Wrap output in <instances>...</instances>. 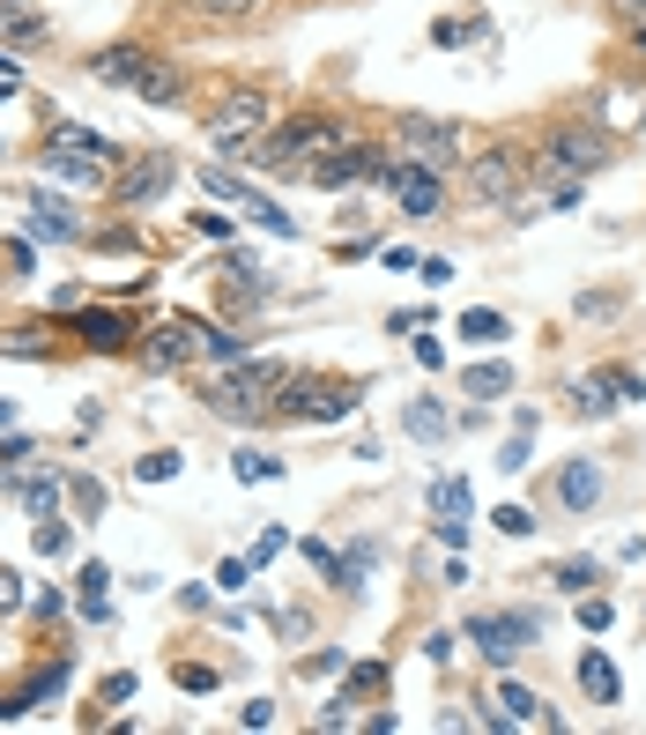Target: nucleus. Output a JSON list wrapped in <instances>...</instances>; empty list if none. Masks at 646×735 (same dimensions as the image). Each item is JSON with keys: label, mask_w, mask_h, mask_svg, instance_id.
<instances>
[{"label": "nucleus", "mask_w": 646, "mask_h": 735, "mask_svg": "<svg viewBox=\"0 0 646 735\" xmlns=\"http://www.w3.org/2000/svg\"><path fill=\"white\" fill-rule=\"evenodd\" d=\"M335 149H349V126L327 120V112H298V120L282 126L268 149H260V164H268V171H282V179H312V171H320Z\"/></svg>", "instance_id": "f257e3e1"}, {"label": "nucleus", "mask_w": 646, "mask_h": 735, "mask_svg": "<svg viewBox=\"0 0 646 735\" xmlns=\"http://www.w3.org/2000/svg\"><path fill=\"white\" fill-rule=\"evenodd\" d=\"M282 379H290L282 365H246V357H238V365H223L209 379V409L223 424H260V416H276Z\"/></svg>", "instance_id": "f03ea898"}, {"label": "nucleus", "mask_w": 646, "mask_h": 735, "mask_svg": "<svg viewBox=\"0 0 646 735\" xmlns=\"http://www.w3.org/2000/svg\"><path fill=\"white\" fill-rule=\"evenodd\" d=\"M238 357H246V342L193 320V312L156 320V335H149V365H238Z\"/></svg>", "instance_id": "7ed1b4c3"}, {"label": "nucleus", "mask_w": 646, "mask_h": 735, "mask_svg": "<svg viewBox=\"0 0 646 735\" xmlns=\"http://www.w3.org/2000/svg\"><path fill=\"white\" fill-rule=\"evenodd\" d=\"M45 171H60V179H75V186L120 179V149H112L104 134H90V126L53 120V134H45Z\"/></svg>", "instance_id": "20e7f679"}, {"label": "nucleus", "mask_w": 646, "mask_h": 735, "mask_svg": "<svg viewBox=\"0 0 646 735\" xmlns=\"http://www.w3.org/2000/svg\"><path fill=\"white\" fill-rule=\"evenodd\" d=\"M349 409H357V387H349V379H305V371H290L282 394H276L282 424H290V416H298V424H342Z\"/></svg>", "instance_id": "39448f33"}, {"label": "nucleus", "mask_w": 646, "mask_h": 735, "mask_svg": "<svg viewBox=\"0 0 646 735\" xmlns=\"http://www.w3.org/2000/svg\"><path fill=\"white\" fill-rule=\"evenodd\" d=\"M610 156V142L594 134V126H557L550 142L535 149V164H527V179H557V186H580L594 164Z\"/></svg>", "instance_id": "423d86ee"}, {"label": "nucleus", "mask_w": 646, "mask_h": 735, "mask_svg": "<svg viewBox=\"0 0 646 735\" xmlns=\"http://www.w3.org/2000/svg\"><path fill=\"white\" fill-rule=\"evenodd\" d=\"M394 142H401V156H409L416 171H438V179L461 164V134H454L446 120H424V112H401V120H394Z\"/></svg>", "instance_id": "0eeeda50"}, {"label": "nucleus", "mask_w": 646, "mask_h": 735, "mask_svg": "<svg viewBox=\"0 0 646 735\" xmlns=\"http://www.w3.org/2000/svg\"><path fill=\"white\" fill-rule=\"evenodd\" d=\"M260 126H268V97H260V90H231L209 112V142H215V149H253V142H260Z\"/></svg>", "instance_id": "6e6552de"}, {"label": "nucleus", "mask_w": 646, "mask_h": 735, "mask_svg": "<svg viewBox=\"0 0 646 735\" xmlns=\"http://www.w3.org/2000/svg\"><path fill=\"white\" fill-rule=\"evenodd\" d=\"M468 639H476V654H483V661H498V669H505L521 646L543 639V624H535V616H468Z\"/></svg>", "instance_id": "1a4fd4ad"}, {"label": "nucleus", "mask_w": 646, "mask_h": 735, "mask_svg": "<svg viewBox=\"0 0 646 735\" xmlns=\"http://www.w3.org/2000/svg\"><path fill=\"white\" fill-rule=\"evenodd\" d=\"M201 186H209L215 201H231V209H238V215H253L260 231H276V238H290V231H298V223H290V215H282L276 201H268V193H253V186H238V179H231V171H201Z\"/></svg>", "instance_id": "9d476101"}, {"label": "nucleus", "mask_w": 646, "mask_h": 735, "mask_svg": "<svg viewBox=\"0 0 646 735\" xmlns=\"http://www.w3.org/2000/svg\"><path fill=\"white\" fill-rule=\"evenodd\" d=\"M646 387L632 379V371H587V379H572V401H580V416H616V401H639Z\"/></svg>", "instance_id": "9b49d317"}, {"label": "nucleus", "mask_w": 646, "mask_h": 735, "mask_svg": "<svg viewBox=\"0 0 646 735\" xmlns=\"http://www.w3.org/2000/svg\"><path fill=\"white\" fill-rule=\"evenodd\" d=\"M513 186H521V156L513 149H483L468 164V201H505Z\"/></svg>", "instance_id": "f8f14e48"}, {"label": "nucleus", "mask_w": 646, "mask_h": 735, "mask_svg": "<svg viewBox=\"0 0 646 735\" xmlns=\"http://www.w3.org/2000/svg\"><path fill=\"white\" fill-rule=\"evenodd\" d=\"M171 179H179L171 156H142V164H126L120 179H112V193H120L126 209H142V201H156V193H171Z\"/></svg>", "instance_id": "ddd939ff"}, {"label": "nucleus", "mask_w": 646, "mask_h": 735, "mask_svg": "<svg viewBox=\"0 0 646 735\" xmlns=\"http://www.w3.org/2000/svg\"><path fill=\"white\" fill-rule=\"evenodd\" d=\"M379 171H387V164H379L371 149H357V142H349V149H335L320 171H312V186H327V193H342V186H379Z\"/></svg>", "instance_id": "4468645a"}, {"label": "nucleus", "mask_w": 646, "mask_h": 735, "mask_svg": "<svg viewBox=\"0 0 646 735\" xmlns=\"http://www.w3.org/2000/svg\"><path fill=\"white\" fill-rule=\"evenodd\" d=\"M31 238L37 245H67V238H82V223H75V209H67V201L31 193Z\"/></svg>", "instance_id": "2eb2a0df"}, {"label": "nucleus", "mask_w": 646, "mask_h": 735, "mask_svg": "<svg viewBox=\"0 0 646 735\" xmlns=\"http://www.w3.org/2000/svg\"><path fill=\"white\" fill-rule=\"evenodd\" d=\"M45 37H53V23H45L37 8H23V0H0V45L31 53V45H45Z\"/></svg>", "instance_id": "dca6fc26"}, {"label": "nucleus", "mask_w": 646, "mask_h": 735, "mask_svg": "<svg viewBox=\"0 0 646 735\" xmlns=\"http://www.w3.org/2000/svg\"><path fill=\"white\" fill-rule=\"evenodd\" d=\"M394 201H401V215H431L438 201H446V186H438V171L401 164V171H394Z\"/></svg>", "instance_id": "f3484780"}, {"label": "nucleus", "mask_w": 646, "mask_h": 735, "mask_svg": "<svg viewBox=\"0 0 646 735\" xmlns=\"http://www.w3.org/2000/svg\"><path fill=\"white\" fill-rule=\"evenodd\" d=\"M156 53H142V45H104V53H97L90 60V75L97 82H142V67H149Z\"/></svg>", "instance_id": "a211bd4d"}, {"label": "nucleus", "mask_w": 646, "mask_h": 735, "mask_svg": "<svg viewBox=\"0 0 646 735\" xmlns=\"http://www.w3.org/2000/svg\"><path fill=\"white\" fill-rule=\"evenodd\" d=\"M498 705H505V721H513V728H557V713L535 699L527 683H505V691H498Z\"/></svg>", "instance_id": "6ab92c4d"}, {"label": "nucleus", "mask_w": 646, "mask_h": 735, "mask_svg": "<svg viewBox=\"0 0 646 735\" xmlns=\"http://www.w3.org/2000/svg\"><path fill=\"white\" fill-rule=\"evenodd\" d=\"M580 691H587V699H594V705H616V691H624L602 646H587V654H580Z\"/></svg>", "instance_id": "aec40b11"}, {"label": "nucleus", "mask_w": 646, "mask_h": 735, "mask_svg": "<svg viewBox=\"0 0 646 735\" xmlns=\"http://www.w3.org/2000/svg\"><path fill=\"white\" fill-rule=\"evenodd\" d=\"M468 513H476L468 476H438V483H431V521H468Z\"/></svg>", "instance_id": "412c9836"}, {"label": "nucleus", "mask_w": 646, "mask_h": 735, "mask_svg": "<svg viewBox=\"0 0 646 735\" xmlns=\"http://www.w3.org/2000/svg\"><path fill=\"white\" fill-rule=\"evenodd\" d=\"M557 498H565L572 513H587V505L602 498V468H594V460H572V468L557 476Z\"/></svg>", "instance_id": "4be33fe9"}, {"label": "nucleus", "mask_w": 646, "mask_h": 735, "mask_svg": "<svg viewBox=\"0 0 646 735\" xmlns=\"http://www.w3.org/2000/svg\"><path fill=\"white\" fill-rule=\"evenodd\" d=\"M461 387H468V401H498V394H513V365H505V357H491V365H468Z\"/></svg>", "instance_id": "5701e85b"}, {"label": "nucleus", "mask_w": 646, "mask_h": 735, "mask_svg": "<svg viewBox=\"0 0 646 735\" xmlns=\"http://www.w3.org/2000/svg\"><path fill=\"white\" fill-rule=\"evenodd\" d=\"M409 438L438 446V438H454V416H446V409H438L431 394H416V401H409Z\"/></svg>", "instance_id": "b1692460"}, {"label": "nucleus", "mask_w": 646, "mask_h": 735, "mask_svg": "<svg viewBox=\"0 0 646 735\" xmlns=\"http://www.w3.org/2000/svg\"><path fill=\"white\" fill-rule=\"evenodd\" d=\"M75 335L90 342V349H120V342H126V312H82V320H75Z\"/></svg>", "instance_id": "393cba45"}, {"label": "nucleus", "mask_w": 646, "mask_h": 735, "mask_svg": "<svg viewBox=\"0 0 646 735\" xmlns=\"http://www.w3.org/2000/svg\"><path fill=\"white\" fill-rule=\"evenodd\" d=\"M31 550H37V557H67V550H75V527H67L60 513H37V527H31Z\"/></svg>", "instance_id": "a878e982"}, {"label": "nucleus", "mask_w": 646, "mask_h": 735, "mask_svg": "<svg viewBox=\"0 0 646 735\" xmlns=\"http://www.w3.org/2000/svg\"><path fill=\"white\" fill-rule=\"evenodd\" d=\"M15 490H23V505H31V513H60V476H15Z\"/></svg>", "instance_id": "bb28decb"}, {"label": "nucleus", "mask_w": 646, "mask_h": 735, "mask_svg": "<svg viewBox=\"0 0 646 735\" xmlns=\"http://www.w3.org/2000/svg\"><path fill=\"white\" fill-rule=\"evenodd\" d=\"M550 580L565 587V594H587V587H602V565H594V557H565Z\"/></svg>", "instance_id": "cd10ccee"}, {"label": "nucleus", "mask_w": 646, "mask_h": 735, "mask_svg": "<svg viewBox=\"0 0 646 735\" xmlns=\"http://www.w3.org/2000/svg\"><path fill=\"white\" fill-rule=\"evenodd\" d=\"M134 90L149 97V104H179V75H171L164 60H149V67H142V82H134Z\"/></svg>", "instance_id": "c85d7f7f"}, {"label": "nucleus", "mask_w": 646, "mask_h": 735, "mask_svg": "<svg viewBox=\"0 0 646 735\" xmlns=\"http://www.w3.org/2000/svg\"><path fill=\"white\" fill-rule=\"evenodd\" d=\"M231 468H238V483H276V476H282V460H276V454H260V446L231 454Z\"/></svg>", "instance_id": "c756f323"}, {"label": "nucleus", "mask_w": 646, "mask_h": 735, "mask_svg": "<svg viewBox=\"0 0 646 735\" xmlns=\"http://www.w3.org/2000/svg\"><path fill=\"white\" fill-rule=\"evenodd\" d=\"M0 349H8V357H53V349H60V342L45 335V327H15V335L0 342Z\"/></svg>", "instance_id": "7c9ffc66"}, {"label": "nucleus", "mask_w": 646, "mask_h": 735, "mask_svg": "<svg viewBox=\"0 0 646 735\" xmlns=\"http://www.w3.org/2000/svg\"><path fill=\"white\" fill-rule=\"evenodd\" d=\"M379 691H387V661H357V669H349V691H342V699H379Z\"/></svg>", "instance_id": "2f4dec72"}, {"label": "nucleus", "mask_w": 646, "mask_h": 735, "mask_svg": "<svg viewBox=\"0 0 646 735\" xmlns=\"http://www.w3.org/2000/svg\"><path fill=\"white\" fill-rule=\"evenodd\" d=\"M179 468H186V460H179V446H171V454H142V468H134V476H142V483H171Z\"/></svg>", "instance_id": "473e14b6"}, {"label": "nucleus", "mask_w": 646, "mask_h": 735, "mask_svg": "<svg viewBox=\"0 0 646 735\" xmlns=\"http://www.w3.org/2000/svg\"><path fill=\"white\" fill-rule=\"evenodd\" d=\"M67 498H75V513L90 521L97 505H104V483H97V476H67Z\"/></svg>", "instance_id": "72a5a7b5"}, {"label": "nucleus", "mask_w": 646, "mask_h": 735, "mask_svg": "<svg viewBox=\"0 0 646 735\" xmlns=\"http://www.w3.org/2000/svg\"><path fill=\"white\" fill-rule=\"evenodd\" d=\"M461 335L468 342H505V320H498V312H461Z\"/></svg>", "instance_id": "f704fd0d"}, {"label": "nucleus", "mask_w": 646, "mask_h": 735, "mask_svg": "<svg viewBox=\"0 0 646 735\" xmlns=\"http://www.w3.org/2000/svg\"><path fill=\"white\" fill-rule=\"evenodd\" d=\"M491 527H498V535H535V513H527V505H498Z\"/></svg>", "instance_id": "c9c22d12"}, {"label": "nucleus", "mask_w": 646, "mask_h": 735, "mask_svg": "<svg viewBox=\"0 0 646 735\" xmlns=\"http://www.w3.org/2000/svg\"><path fill=\"white\" fill-rule=\"evenodd\" d=\"M246 580H253V557H223V565H215V587H231V594H238Z\"/></svg>", "instance_id": "e433bc0d"}, {"label": "nucleus", "mask_w": 646, "mask_h": 735, "mask_svg": "<svg viewBox=\"0 0 646 735\" xmlns=\"http://www.w3.org/2000/svg\"><path fill=\"white\" fill-rule=\"evenodd\" d=\"M527 438H535V431H513V438H505V454H498L505 476H521V468H527Z\"/></svg>", "instance_id": "4c0bfd02"}, {"label": "nucleus", "mask_w": 646, "mask_h": 735, "mask_svg": "<svg viewBox=\"0 0 646 735\" xmlns=\"http://www.w3.org/2000/svg\"><path fill=\"white\" fill-rule=\"evenodd\" d=\"M580 632H610V602H602V594H587L580 602Z\"/></svg>", "instance_id": "58836bf2"}, {"label": "nucleus", "mask_w": 646, "mask_h": 735, "mask_svg": "<svg viewBox=\"0 0 646 735\" xmlns=\"http://www.w3.org/2000/svg\"><path fill=\"white\" fill-rule=\"evenodd\" d=\"M8 610H23V580H15V572L0 565V616H8Z\"/></svg>", "instance_id": "ea45409f"}, {"label": "nucleus", "mask_w": 646, "mask_h": 735, "mask_svg": "<svg viewBox=\"0 0 646 735\" xmlns=\"http://www.w3.org/2000/svg\"><path fill=\"white\" fill-rule=\"evenodd\" d=\"M238 721H246V728H276V699H253Z\"/></svg>", "instance_id": "a19ab883"}, {"label": "nucleus", "mask_w": 646, "mask_h": 735, "mask_svg": "<svg viewBox=\"0 0 646 735\" xmlns=\"http://www.w3.org/2000/svg\"><path fill=\"white\" fill-rule=\"evenodd\" d=\"M126 699H134V676H104V705H126Z\"/></svg>", "instance_id": "79ce46f5"}, {"label": "nucleus", "mask_w": 646, "mask_h": 735, "mask_svg": "<svg viewBox=\"0 0 646 735\" xmlns=\"http://www.w3.org/2000/svg\"><path fill=\"white\" fill-rule=\"evenodd\" d=\"M342 669V654L335 646H320V654H305V676H335Z\"/></svg>", "instance_id": "37998d69"}, {"label": "nucleus", "mask_w": 646, "mask_h": 735, "mask_svg": "<svg viewBox=\"0 0 646 735\" xmlns=\"http://www.w3.org/2000/svg\"><path fill=\"white\" fill-rule=\"evenodd\" d=\"M349 721H357V713H349V699H335L327 713H320V728H327V735H335V728H349Z\"/></svg>", "instance_id": "c03bdc74"}, {"label": "nucleus", "mask_w": 646, "mask_h": 735, "mask_svg": "<svg viewBox=\"0 0 646 735\" xmlns=\"http://www.w3.org/2000/svg\"><path fill=\"white\" fill-rule=\"evenodd\" d=\"M416 365H424V371H438V365H446V349H438L431 335H416Z\"/></svg>", "instance_id": "a18cd8bd"}, {"label": "nucleus", "mask_w": 646, "mask_h": 735, "mask_svg": "<svg viewBox=\"0 0 646 735\" xmlns=\"http://www.w3.org/2000/svg\"><path fill=\"white\" fill-rule=\"evenodd\" d=\"M193 8H201V15H246L253 0H193Z\"/></svg>", "instance_id": "49530a36"}, {"label": "nucleus", "mask_w": 646, "mask_h": 735, "mask_svg": "<svg viewBox=\"0 0 646 735\" xmlns=\"http://www.w3.org/2000/svg\"><path fill=\"white\" fill-rule=\"evenodd\" d=\"M616 15H624V23H632V31L646 37V0H616Z\"/></svg>", "instance_id": "de8ad7c7"}, {"label": "nucleus", "mask_w": 646, "mask_h": 735, "mask_svg": "<svg viewBox=\"0 0 646 735\" xmlns=\"http://www.w3.org/2000/svg\"><path fill=\"white\" fill-rule=\"evenodd\" d=\"M8 424H15V401H0V431H8Z\"/></svg>", "instance_id": "09e8293b"}]
</instances>
